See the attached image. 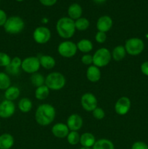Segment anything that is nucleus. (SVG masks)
<instances>
[{"mask_svg": "<svg viewBox=\"0 0 148 149\" xmlns=\"http://www.w3.org/2000/svg\"><path fill=\"white\" fill-rule=\"evenodd\" d=\"M81 62L86 65H91L93 63V56L89 54H85L81 58Z\"/></svg>", "mask_w": 148, "mask_h": 149, "instance_id": "obj_35", "label": "nucleus"}, {"mask_svg": "<svg viewBox=\"0 0 148 149\" xmlns=\"http://www.w3.org/2000/svg\"><path fill=\"white\" fill-rule=\"evenodd\" d=\"M113 26V20L108 15L101 16L97 20V29L98 31H102L106 33L111 29Z\"/></svg>", "mask_w": 148, "mask_h": 149, "instance_id": "obj_14", "label": "nucleus"}, {"mask_svg": "<svg viewBox=\"0 0 148 149\" xmlns=\"http://www.w3.org/2000/svg\"><path fill=\"white\" fill-rule=\"evenodd\" d=\"M93 1H94V2L97 3V4H102V3L105 2L107 0H93Z\"/></svg>", "mask_w": 148, "mask_h": 149, "instance_id": "obj_40", "label": "nucleus"}, {"mask_svg": "<svg viewBox=\"0 0 148 149\" xmlns=\"http://www.w3.org/2000/svg\"><path fill=\"white\" fill-rule=\"evenodd\" d=\"M86 78L91 82H97L101 78V71L98 67L90 65L86 70Z\"/></svg>", "mask_w": 148, "mask_h": 149, "instance_id": "obj_17", "label": "nucleus"}, {"mask_svg": "<svg viewBox=\"0 0 148 149\" xmlns=\"http://www.w3.org/2000/svg\"><path fill=\"white\" fill-rule=\"evenodd\" d=\"M83 10L82 7L81 5L77 3H74L70 5V7L68 9V14L69 15L70 18L72 20H75L81 17V15H82Z\"/></svg>", "mask_w": 148, "mask_h": 149, "instance_id": "obj_18", "label": "nucleus"}, {"mask_svg": "<svg viewBox=\"0 0 148 149\" xmlns=\"http://www.w3.org/2000/svg\"><path fill=\"white\" fill-rule=\"evenodd\" d=\"M89 21L85 17H80L75 21V29L78 31H86L89 27Z\"/></svg>", "mask_w": 148, "mask_h": 149, "instance_id": "obj_30", "label": "nucleus"}, {"mask_svg": "<svg viewBox=\"0 0 148 149\" xmlns=\"http://www.w3.org/2000/svg\"><path fill=\"white\" fill-rule=\"evenodd\" d=\"M141 71L142 74L148 77V61H145L141 65Z\"/></svg>", "mask_w": 148, "mask_h": 149, "instance_id": "obj_39", "label": "nucleus"}, {"mask_svg": "<svg viewBox=\"0 0 148 149\" xmlns=\"http://www.w3.org/2000/svg\"><path fill=\"white\" fill-rule=\"evenodd\" d=\"M81 103L84 110L89 112H92L97 107L98 101L94 95L92 93H86L81 97Z\"/></svg>", "mask_w": 148, "mask_h": 149, "instance_id": "obj_10", "label": "nucleus"}, {"mask_svg": "<svg viewBox=\"0 0 148 149\" xmlns=\"http://www.w3.org/2000/svg\"><path fill=\"white\" fill-rule=\"evenodd\" d=\"M25 28V23L23 19L19 16H12L7 18L4 29L7 33L17 34L20 33Z\"/></svg>", "mask_w": 148, "mask_h": 149, "instance_id": "obj_4", "label": "nucleus"}, {"mask_svg": "<svg viewBox=\"0 0 148 149\" xmlns=\"http://www.w3.org/2000/svg\"><path fill=\"white\" fill-rule=\"evenodd\" d=\"M80 149H91V148H86V147H82V148H81Z\"/></svg>", "mask_w": 148, "mask_h": 149, "instance_id": "obj_41", "label": "nucleus"}, {"mask_svg": "<svg viewBox=\"0 0 148 149\" xmlns=\"http://www.w3.org/2000/svg\"><path fill=\"white\" fill-rule=\"evenodd\" d=\"M7 20V16L5 12L0 9V26H4Z\"/></svg>", "mask_w": 148, "mask_h": 149, "instance_id": "obj_37", "label": "nucleus"}, {"mask_svg": "<svg viewBox=\"0 0 148 149\" xmlns=\"http://www.w3.org/2000/svg\"><path fill=\"white\" fill-rule=\"evenodd\" d=\"M30 82L37 88L45 84V78L41 74H39L38 72L34 73L30 77Z\"/></svg>", "mask_w": 148, "mask_h": 149, "instance_id": "obj_28", "label": "nucleus"}, {"mask_svg": "<svg viewBox=\"0 0 148 149\" xmlns=\"http://www.w3.org/2000/svg\"><path fill=\"white\" fill-rule=\"evenodd\" d=\"M131 149H148V146L142 141H136L132 145Z\"/></svg>", "mask_w": 148, "mask_h": 149, "instance_id": "obj_36", "label": "nucleus"}, {"mask_svg": "<svg viewBox=\"0 0 148 149\" xmlns=\"http://www.w3.org/2000/svg\"><path fill=\"white\" fill-rule=\"evenodd\" d=\"M41 65L39 58L35 56H30L26 58L22 61L21 68L23 71L28 74H34L40 68Z\"/></svg>", "mask_w": 148, "mask_h": 149, "instance_id": "obj_8", "label": "nucleus"}, {"mask_svg": "<svg viewBox=\"0 0 148 149\" xmlns=\"http://www.w3.org/2000/svg\"><path fill=\"white\" fill-rule=\"evenodd\" d=\"M56 116V110L51 104L44 103L37 108L35 113L36 122L41 126L49 125Z\"/></svg>", "mask_w": 148, "mask_h": 149, "instance_id": "obj_1", "label": "nucleus"}, {"mask_svg": "<svg viewBox=\"0 0 148 149\" xmlns=\"http://www.w3.org/2000/svg\"><path fill=\"white\" fill-rule=\"evenodd\" d=\"M67 126L71 131H78L81 130L83 125V119L80 115L73 113L67 119Z\"/></svg>", "mask_w": 148, "mask_h": 149, "instance_id": "obj_13", "label": "nucleus"}, {"mask_svg": "<svg viewBox=\"0 0 148 149\" xmlns=\"http://www.w3.org/2000/svg\"><path fill=\"white\" fill-rule=\"evenodd\" d=\"M33 38L35 42L39 45L47 43L51 39L50 30L44 26L37 27L33 31Z\"/></svg>", "mask_w": 148, "mask_h": 149, "instance_id": "obj_9", "label": "nucleus"}, {"mask_svg": "<svg viewBox=\"0 0 148 149\" xmlns=\"http://www.w3.org/2000/svg\"><path fill=\"white\" fill-rule=\"evenodd\" d=\"M93 116L96 119L98 120H101L105 116V113H104V110L100 107H97L94 111H92Z\"/></svg>", "mask_w": 148, "mask_h": 149, "instance_id": "obj_33", "label": "nucleus"}, {"mask_svg": "<svg viewBox=\"0 0 148 149\" xmlns=\"http://www.w3.org/2000/svg\"><path fill=\"white\" fill-rule=\"evenodd\" d=\"M93 56V64L98 68L108 65L112 58L111 53L107 48H100L94 52Z\"/></svg>", "mask_w": 148, "mask_h": 149, "instance_id": "obj_6", "label": "nucleus"}, {"mask_svg": "<svg viewBox=\"0 0 148 149\" xmlns=\"http://www.w3.org/2000/svg\"><path fill=\"white\" fill-rule=\"evenodd\" d=\"M15 112V105L13 101L4 100L0 103V117L7 119L11 117Z\"/></svg>", "mask_w": 148, "mask_h": 149, "instance_id": "obj_12", "label": "nucleus"}, {"mask_svg": "<svg viewBox=\"0 0 148 149\" xmlns=\"http://www.w3.org/2000/svg\"><path fill=\"white\" fill-rule=\"evenodd\" d=\"M131 109V100L128 97H120L115 104V111L120 116L126 115Z\"/></svg>", "mask_w": 148, "mask_h": 149, "instance_id": "obj_11", "label": "nucleus"}, {"mask_svg": "<svg viewBox=\"0 0 148 149\" xmlns=\"http://www.w3.org/2000/svg\"><path fill=\"white\" fill-rule=\"evenodd\" d=\"M77 45L71 41H64L61 42L57 47L58 53L63 58H70L76 54Z\"/></svg>", "mask_w": 148, "mask_h": 149, "instance_id": "obj_7", "label": "nucleus"}, {"mask_svg": "<svg viewBox=\"0 0 148 149\" xmlns=\"http://www.w3.org/2000/svg\"><path fill=\"white\" fill-rule=\"evenodd\" d=\"M80 137L81 135H79L78 131H71L67 136V141L71 145H77L78 143H80Z\"/></svg>", "mask_w": 148, "mask_h": 149, "instance_id": "obj_31", "label": "nucleus"}, {"mask_svg": "<svg viewBox=\"0 0 148 149\" xmlns=\"http://www.w3.org/2000/svg\"><path fill=\"white\" fill-rule=\"evenodd\" d=\"M14 145V138L9 133L0 135V149H10Z\"/></svg>", "mask_w": 148, "mask_h": 149, "instance_id": "obj_20", "label": "nucleus"}, {"mask_svg": "<svg viewBox=\"0 0 148 149\" xmlns=\"http://www.w3.org/2000/svg\"><path fill=\"white\" fill-rule=\"evenodd\" d=\"M49 89L45 84L37 87L35 91V97L38 100H44L49 96Z\"/></svg>", "mask_w": 148, "mask_h": 149, "instance_id": "obj_27", "label": "nucleus"}, {"mask_svg": "<svg viewBox=\"0 0 148 149\" xmlns=\"http://www.w3.org/2000/svg\"><path fill=\"white\" fill-rule=\"evenodd\" d=\"M56 30L60 37L63 39H70L75 32V21L69 17H61L56 24Z\"/></svg>", "mask_w": 148, "mask_h": 149, "instance_id": "obj_2", "label": "nucleus"}, {"mask_svg": "<svg viewBox=\"0 0 148 149\" xmlns=\"http://www.w3.org/2000/svg\"><path fill=\"white\" fill-rule=\"evenodd\" d=\"M95 142V137L90 132L83 133L80 137V143L82 146V147L91 148V147H93Z\"/></svg>", "mask_w": 148, "mask_h": 149, "instance_id": "obj_19", "label": "nucleus"}, {"mask_svg": "<svg viewBox=\"0 0 148 149\" xmlns=\"http://www.w3.org/2000/svg\"><path fill=\"white\" fill-rule=\"evenodd\" d=\"M76 45L78 50H80L83 53H89L93 49L92 42L86 39H83L80 40Z\"/></svg>", "mask_w": 148, "mask_h": 149, "instance_id": "obj_24", "label": "nucleus"}, {"mask_svg": "<svg viewBox=\"0 0 148 149\" xmlns=\"http://www.w3.org/2000/svg\"><path fill=\"white\" fill-rule=\"evenodd\" d=\"M65 77L59 72H52L45 78V85L51 90H59L65 85Z\"/></svg>", "mask_w": 148, "mask_h": 149, "instance_id": "obj_3", "label": "nucleus"}, {"mask_svg": "<svg viewBox=\"0 0 148 149\" xmlns=\"http://www.w3.org/2000/svg\"><path fill=\"white\" fill-rule=\"evenodd\" d=\"M124 47L126 53L130 55L136 56L143 52L145 49V43L142 39L139 38H130L126 41Z\"/></svg>", "mask_w": 148, "mask_h": 149, "instance_id": "obj_5", "label": "nucleus"}, {"mask_svg": "<svg viewBox=\"0 0 148 149\" xmlns=\"http://www.w3.org/2000/svg\"><path fill=\"white\" fill-rule=\"evenodd\" d=\"M126 51L123 45H118L113 49L112 52V58L115 61H120L126 57Z\"/></svg>", "mask_w": 148, "mask_h": 149, "instance_id": "obj_23", "label": "nucleus"}, {"mask_svg": "<svg viewBox=\"0 0 148 149\" xmlns=\"http://www.w3.org/2000/svg\"><path fill=\"white\" fill-rule=\"evenodd\" d=\"M39 1L41 2V4L46 6V7H51V6H53L54 4H56L57 0H39Z\"/></svg>", "mask_w": 148, "mask_h": 149, "instance_id": "obj_38", "label": "nucleus"}, {"mask_svg": "<svg viewBox=\"0 0 148 149\" xmlns=\"http://www.w3.org/2000/svg\"><path fill=\"white\" fill-rule=\"evenodd\" d=\"M92 149H115V147L112 141L104 138L96 141Z\"/></svg>", "mask_w": 148, "mask_h": 149, "instance_id": "obj_25", "label": "nucleus"}, {"mask_svg": "<svg viewBox=\"0 0 148 149\" xmlns=\"http://www.w3.org/2000/svg\"><path fill=\"white\" fill-rule=\"evenodd\" d=\"M106 39H107V35L106 33L102 31H98L95 35V40L96 42H98L100 44H102L105 42Z\"/></svg>", "mask_w": 148, "mask_h": 149, "instance_id": "obj_34", "label": "nucleus"}, {"mask_svg": "<svg viewBox=\"0 0 148 149\" xmlns=\"http://www.w3.org/2000/svg\"><path fill=\"white\" fill-rule=\"evenodd\" d=\"M16 1H24V0H16Z\"/></svg>", "mask_w": 148, "mask_h": 149, "instance_id": "obj_42", "label": "nucleus"}, {"mask_svg": "<svg viewBox=\"0 0 148 149\" xmlns=\"http://www.w3.org/2000/svg\"><path fill=\"white\" fill-rule=\"evenodd\" d=\"M33 107L31 100L28 97H23L20 99L18 103V109L23 113H28L30 111Z\"/></svg>", "mask_w": 148, "mask_h": 149, "instance_id": "obj_26", "label": "nucleus"}, {"mask_svg": "<svg viewBox=\"0 0 148 149\" xmlns=\"http://www.w3.org/2000/svg\"><path fill=\"white\" fill-rule=\"evenodd\" d=\"M20 91L18 87H15V86H10L8 89L5 90L4 97H5L6 100L13 101L20 96Z\"/></svg>", "mask_w": 148, "mask_h": 149, "instance_id": "obj_22", "label": "nucleus"}, {"mask_svg": "<svg viewBox=\"0 0 148 149\" xmlns=\"http://www.w3.org/2000/svg\"><path fill=\"white\" fill-rule=\"evenodd\" d=\"M0 126H1V124H0Z\"/></svg>", "mask_w": 148, "mask_h": 149, "instance_id": "obj_43", "label": "nucleus"}, {"mask_svg": "<svg viewBox=\"0 0 148 149\" xmlns=\"http://www.w3.org/2000/svg\"><path fill=\"white\" fill-rule=\"evenodd\" d=\"M39 59L41 66H42L45 69H52L55 66V64H56V61H55V58L52 56H50V55H40Z\"/></svg>", "mask_w": 148, "mask_h": 149, "instance_id": "obj_21", "label": "nucleus"}, {"mask_svg": "<svg viewBox=\"0 0 148 149\" xmlns=\"http://www.w3.org/2000/svg\"><path fill=\"white\" fill-rule=\"evenodd\" d=\"M11 58L7 53L3 52H0V66L7 67L11 62Z\"/></svg>", "mask_w": 148, "mask_h": 149, "instance_id": "obj_32", "label": "nucleus"}, {"mask_svg": "<svg viewBox=\"0 0 148 149\" xmlns=\"http://www.w3.org/2000/svg\"><path fill=\"white\" fill-rule=\"evenodd\" d=\"M11 86V80L8 74L0 72V90H6Z\"/></svg>", "mask_w": 148, "mask_h": 149, "instance_id": "obj_29", "label": "nucleus"}, {"mask_svg": "<svg viewBox=\"0 0 148 149\" xmlns=\"http://www.w3.org/2000/svg\"><path fill=\"white\" fill-rule=\"evenodd\" d=\"M22 65V60L19 57H15L11 60L10 63L6 67L7 74L12 76H17L20 74Z\"/></svg>", "mask_w": 148, "mask_h": 149, "instance_id": "obj_15", "label": "nucleus"}, {"mask_svg": "<svg viewBox=\"0 0 148 149\" xmlns=\"http://www.w3.org/2000/svg\"><path fill=\"white\" fill-rule=\"evenodd\" d=\"M69 128L67 125L63 123H57L52 127V132L55 137L57 138H67L69 133Z\"/></svg>", "mask_w": 148, "mask_h": 149, "instance_id": "obj_16", "label": "nucleus"}]
</instances>
